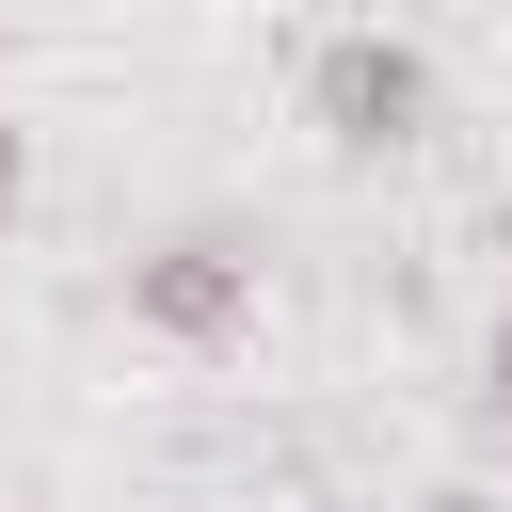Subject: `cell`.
I'll return each instance as SVG.
<instances>
[{
	"mask_svg": "<svg viewBox=\"0 0 512 512\" xmlns=\"http://www.w3.org/2000/svg\"><path fill=\"white\" fill-rule=\"evenodd\" d=\"M304 112H320V144H416L432 128V48L416 32H320L304 48Z\"/></svg>",
	"mask_w": 512,
	"mask_h": 512,
	"instance_id": "1",
	"label": "cell"
},
{
	"mask_svg": "<svg viewBox=\"0 0 512 512\" xmlns=\"http://www.w3.org/2000/svg\"><path fill=\"white\" fill-rule=\"evenodd\" d=\"M128 304H144L160 336H224V320L256 304V256H240L224 224H192V240H160V256L128 272Z\"/></svg>",
	"mask_w": 512,
	"mask_h": 512,
	"instance_id": "2",
	"label": "cell"
},
{
	"mask_svg": "<svg viewBox=\"0 0 512 512\" xmlns=\"http://www.w3.org/2000/svg\"><path fill=\"white\" fill-rule=\"evenodd\" d=\"M16 208H32V128L0 112V224H16Z\"/></svg>",
	"mask_w": 512,
	"mask_h": 512,
	"instance_id": "3",
	"label": "cell"
},
{
	"mask_svg": "<svg viewBox=\"0 0 512 512\" xmlns=\"http://www.w3.org/2000/svg\"><path fill=\"white\" fill-rule=\"evenodd\" d=\"M496 400H512V320H496Z\"/></svg>",
	"mask_w": 512,
	"mask_h": 512,
	"instance_id": "4",
	"label": "cell"
}]
</instances>
